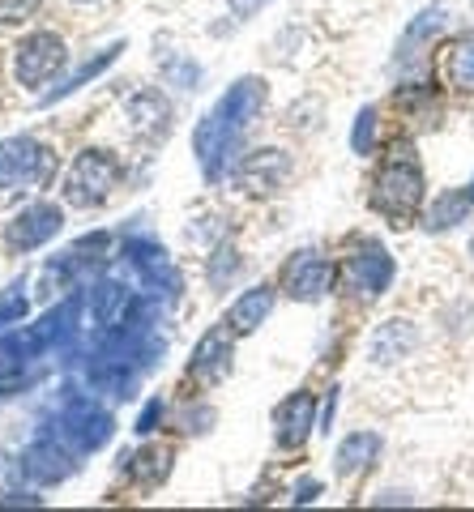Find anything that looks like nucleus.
Masks as SVG:
<instances>
[{
  "instance_id": "nucleus-26",
  "label": "nucleus",
  "mask_w": 474,
  "mask_h": 512,
  "mask_svg": "<svg viewBox=\"0 0 474 512\" xmlns=\"http://www.w3.org/2000/svg\"><path fill=\"white\" fill-rule=\"evenodd\" d=\"M39 9V0H0V22H22Z\"/></svg>"
},
{
  "instance_id": "nucleus-29",
  "label": "nucleus",
  "mask_w": 474,
  "mask_h": 512,
  "mask_svg": "<svg viewBox=\"0 0 474 512\" xmlns=\"http://www.w3.org/2000/svg\"><path fill=\"white\" fill-rule=\"evenodd\" d=\"M316 495H321V483H316V478H304V483L295 487V495H291V500H295V504H312Z\"/></svg>"
},
{
  "instance_id": "nucleus-9",
  "label": "nucleus",
  "mask_w": 474,
  "mask_h": 512,
  "mask_svg": "<svg viewBox=\"0 0 474 512\" xmlns=\"http://www.w3.org/2000/svg\"><path fill=\"white\" fill-rule=\"evenodd\" d=\"M77 453L65 444V440H52V436H39L35 444L22 453V461H18V470L30 478V483H43V487H52V483H60V478H69L73 470H77V461H73Z\"/></svg>"
},
{
  "instance_id": "nucleus-1",
  "label": "nucleus",
  "mask_w": 474,
  "mask_h": 512,
  "mask_svg": "<svg viewBox=\"0 0 474 512\" xmlns=\"http://www.w3.org/2000/svg\"><path fill=\"white\" fill-rule=\"evenodd\" d=\"M261 107H265V86L257 82V77H244V82H235L223 99L210 107V116L197 124L193 150H197L210 180H223V175L231 171L235 154H240V146H244V133L252 128V120L261 116Z\"/></svg>"
},
{
  "instance_id": "nucleus-32",
  "label": "nucleus",
  "mask_w": 474,
  "mask_h": 512,
  "mask_svg": "<svg viewBox=\"0 0 474 512\" xmlns=\"http://www.w3.org/2000/svg\"><path fill=\"white\" fill-rule=\"evenodd\" d=\"M466 252H470V256H474V239H470V248H466Z\"/></svg>"
},
{
  "instance_id": "nucleus-10",
  "label": "nucleus",
  "mask_w": 474,
  "mask_h": 512,
  "mask_svg": "<svg viewBox=\"0 0 474 512\" xmlns=\"http://www.w3.org/2000/svg\"><path fill=\"white\" fill-rule=\"evenodd\" d=\"M60 227H65V214H60V205L52 201H35V205H26V210L9 222V248H18V252H30V248H39L47 244V239H56Z\"/></svg>"
},
{
  "instance_id": "nucleus-14",
  "label": "nucleus",
  "mask_w": 474,
  "mask_h": 512,
  "mask_svg": "<svg viewBox=\"0 0 474 512\" xmlns=\"http://www.w3.org/2000/svg\"><path fill=\"white\" fill-rule=\"evenodd\" d=\"M231 359H235V350H231V333L227 329H210L205 338L197 342L193 350V363H188V372H193L201 384H218L227 372H231Z\"/></svg>"
},
{
  "instance_id": "nucleus-27",
  "label": "nucleus",
  "mask_w": 474,
  "mask_h": 512,
  "mask_svg": "<svg viewBox=\"0 0 474 512\" xmlns=\"http://www.w3.org/2000/svg\"><path fill=\"white\" fill-rule=\"evenodd\" d=\"M158 414H163V397H154V402H150L146 410H141V419H137V431H141V436H150V431H154Z\"/></svg>"
},
{
  "instance_id": "nucleus-31",
  "label": "nucleus",
  "mask_w": 474,
  "mask_h": 512,
  "mask_svg": "<svg viewBox=\"0 0 474 512\" xmlns=\"http://www.w3.org/2000/svg\"><path fill=\"white\" fill-rule=\"evenodd\" d=\"M466 192H470V201H474V180H470V188H466Z\"/></svg>"
},
{
  "instance_id": "nucleus-30",
  "label": "nucleus",
  "mask_w": 474,
  "mask_h": 512,
  "mask_svg": "<svg viewBox=\"0 0 474 512\" xmlns=\"http://www.w3.org/2000/svg\"><path fill=\"white\" fill-rule=\"evenodd\" d=\"M334 410H338V389H329V397H325V414H321V431H334Z\"/></svg>"
},
{
  "instance_id": "nucleus-2",
  "label": "nucleus",
  "mask_w": 474,
  "mask_h": 512,
  "mask_svg": "<svg viewBox=\"0 0 474 512\" xmlns=\"http://www.w3.org/2000/svg\"><path fill=\"white\" fill-rule=\"evenodd\" d=\"M423 205V167L410 141H393L385 163L376 167L372 180V210L385 214L393 227H406Z\"/></svg>"
},
{
  "instance_id": "nucleus-24",
  "label": "nucleus",
  "mask_w": 474,
  "mask_h": 512,
  "mask_svg": "<svg viewBox=\"0 0 474 512\" xmlns=\"http://www.w3.org/2000/svg\"><path fill=\"white\" fill-rule=\"evenodd\" d=\"M235 274H240V252H235V248H218L210 256V265H205V278H210L214 291H223Z\"/></svg>"
},
{
  "instance_id": "nucleus-8",
  "label": "nucleus",
  "mask_w": 474,
  "mask_h": 512,
  "mask_svg": "<svg viewBox=\"0 0 474 512\" xmlns=\"http://www.w3.org/2000/svg\"><path fill=\"white\" fill-rule=\"evenodd\" d=\"M346 286H351L355 295H363V299L385 295L393 286V256L376 244V239L359 244V252L346 261Z\"/></svg>"
},
{
  "instance_id": "nucleus-4",
  "label": "nucleus",
  "mask_w": 474,
  "mask_h": 512,
  "mask_svg": "<svg viewBox=\"0 0 474 512\" xmlns=\"http://www.w3.org/2000/svg\"><path fill=\"white\" fill-rule=\"evenodd\" d=\"M120 180V163L103 150H82L73 158V167L65 175V201L77 210H94L112 197V188Z\"/></svg>"
},
{
  "instance_id": "nucleus-23",
  "label": "nucleus",
  "mask_w": 474,
  "mask_h": 512,
  "mask_svg": "<svg viewBox=\"0 0 474 512\" xmlns=\"http://www.w3.org/2000/svg\"><path fill=\"white\" fill-rule=\"evenodd\" d=\"M120 52H124V47H120V43H116V47H107V52H103L99 60H90V64H82V69H77V73H73V77H69V82H65V86H60V90H52V94H47V99H43V103H56V99H65V94H73V90H82V86L90 82V77H99V73H103V69H107V64H112V60H116Z\"/></svg>"
},
{
  "instance_id": "nucleus-25",
  "label": "nucleus",
  "mask_w": 474,
  "mask_h": 512,
  "mask_svg": "<svg viewBox=\"0 0 474 512\" xmlns=\"http://www.w3.org/2000/svg\"><path fill=\"white\" fill-rule=\"evenodd\" d=\"M372 141H376V111L372 107H363L359 116H355V133H351V150L368 158L372 154Z\"/></svg>"
},
{
  "instance_id": "nucleus-3",
  "label": "nucleus",
  "mask_w": 474,
  "mask_h": 512,
  "mask_svg": "<svg viewBox=\"0 0 474 512\" xmlns=\"http://www.w3.org/2000/svg\"><path fill=\"white\" fill-rule=\"evenodd\" d=\"M56 154L39 146L35 137H5L0 141V192H18V188H39L52 180Z\"/></svg>"
},
{
  "instance_id": "nucleus-7",
  "label": "nucleus",
  "mask_w": 474,
  "mask_h": 512,
  "mask_svg": "<svg viewBox=\"0 0 474 512\" xmlns=\"http://www.w3.org/2000/svg\"><path fill=\"white\" fill-rule=\"evenodd\" d=\"M334 278L338 269L329 256H316V252H295L287 269H282V291L291 299H304V303H316L334 291Z\"/></svg>"
},
{
  "instance_id": "nucleus-16",
  "label": "nucleus",
  "mask_w": 474,
  "mask_h": 512,
  "mask_svg": "<svg viewBox=\"0 0 474 512\" xmlns=\"http://www.w3.org/2000/svg\"><path fill=\"white\" fill-rule=\"evenodd\" d=\"M129 312H133L129 286H120V282H99V286H90V316L99 320L103 329H124Z\"/></svg>"
},
{
  "instance_id": "nucleus-22",
  "label": "nucleus",
  "mask_w": 474,
  "mask_h": 512,
  "mask_svg": "<svg viewBox=\"0 0 474 512\" xmlns=\"http://www.w3.org/2000/svg\"><path fill=\"white\" fill-rule=\"evenodd\" d=\"M445 77H449V86L457 90H474V43H457L453 52L445 56Z\"/></svg>"
},
{
  "instance_id": "nucleus-20",
  "label": "nucleus",
  "mask_w": 474,
  "mask_h": 512,
  "mask_svg": "<svg viewBox=\"0 0 474 512\" xmlns=\"http://www.w3.org/2000/svg\"><path fill=\"white\" fill-rule=\"evenodd\" d=\"M474 210V201H470V192H440V197L432 201V210H428V231H449L457 227V222H466Z\"/></svg>"
},
{
  "instance_id": "nucleus-19",
  "label": "nucleus",
  "mask_w": 474,
  "mask_h": 512,
  "mask_svg": "<svg viewBox=\"0 0 474 512\" xmlns=\"http://www.w3.org/2000/svg\"><path fill=\"white\" fill-rule=\"evenodd\" d=\"M376 453H381V436H376V431H355V436H346L338 444V474L342 478H355L359 470L372 466Z\"/></svg>"
},
{
  "instance_id": "nucleus-12",
  "label": "nucleus",
  "mask_w": 474,
  "mask_h": 512,
  "mask_svg": "<svg viewBox=\"0 0 474 512\" xmlns=\"http://www.w3.org/2000/svg\"><path fill=\"white\" fill-rule=\"evenodd\" d=\"M287 175H291V158L282 150H252L235 163V184L248 192H274L287 184Z\"/></svg>"
},
{
  "instance_id": "nucleus-17",
  "label": "nucleus",
  "mask_w": 474,
  "mask_h": 512,
  "mask_svg": "<svg viewBox=\"0 0 474 512\" xmlns=\"http://www.w3.org/2000/svg\"><path fill=\"white\" fill-rule=\"evenodd\" d=\"M270 312H274V286H248V291L231 303L227 325L235 333H252V329L265 325V316H270Z\"/></svg>"
},
{
  "instance_id": "nucleus-11",
  "label": "nucleus",
  "mask_w": 474,
  "mask_h": 512,
  "mask_svg": "<svg viewBox=\"0 0 474 512\" xmlns=\"http://www.w3.org/2000/svg\"><path fill=\"white\" fill-rule=\"evenodd\" d=\"M124 128H129L137 141L167 137V128H171V103L158 90H137L133 99L124 103Z\"/></svg>"
},
{
  "instance_id": "nucleus-15",
  "label": "nucleus",
  "mask_w": 474,
  "mask_h": 512,
  "mask_svg": "<svg viewBox=\"0 0 474 512\" xmlns=\"http://www.w3.org/2000/svg\"><path fill=\"white\" fill-rule=\"evenodd\" d=\"M274 427H278V444H282V448H299V444L308 440V431L316 427V406H312V397H308V393L287 397V402L278 406V414H274Z\"/></svg>"
},
{
  "instance_id": "nucleus-18",
  "label": "nucleus",
  "mask_w": 474,
  "mask_h": 512,
  "mask_svg": "<svg viewBox=\"0 0 474 512\" xmlns=\"http://www.w3.org/2000/svg\"><path fill=\"white\" fill-rule=\"evenodd\" d=\"M445 26H449V5H432V9H423L419 18L406 26L398 56H402V60H415V56H419V47L436 43V35H440V30H445Z\"/></svg>"
},
{
  "instance_id": "nucleus-13",
  "label": "nucleus",
  "mask_w": 474,
  "mask_h": 512,
  "mask_svg": "<svg viewBox=\"0 0 474 512\" xmlns=\"http://www.w3.org/2000/svg\"><path fill=\"white\" fill-rule=\"evenodd\" d=\"M415 346H419V329L410 325V320L393 316V320H385V325H376L372 342H368V355H372L376 367H393V363L415 355Z\"/></svg>"
},
{
  "instance_id": "nucleus-21",
  "label": "nucleus",
  "mask_w": 474,
  "mask_h": 512,
  "mask_svg": "<svg viewBox=\"0 0 474 512\" xmlns=\"http://www.w3.org/2000/svg\"><path fill=\"white\" fill-rule=\"evenodd\" d=\"M124 461H129V474H133V478H141L146 487L163 483L167 470H171V453H167V448H141V453L124 457Z\"/></svg>"
},
{
  "instance_id": "nucleus-28",
  "label": "nucleus",
  "mask_w": 474,
  "mask_h": 512,
  "mask_svg": "<svg viewBox=\"0 0 474 512\" xmlns=\"http://www.w3.org/2000/svg\"><path fill=\"white\" fill-rule=\"evenodd\" d=\"M227 5H231L235 18H252V13H261L270 0H227Z\"/></svg>"
},
{
  "instance_id": "nucleus-5",
  "label": "nucleus",
  "mask_w": 474,
  "mask_h": 512,
  "mask_svg": "<svg viewBox=\"0 0 474 512\" xmlns=\"http://www.w3.org/2000/svg\"><path fill=\"white\" fill-rule=\"evenodd\" d=\"M65 60H69L65 39L52 35V30H35L13 52V77H18V86H43L47 77L65 69Z\"/></svg>"
},
{
  "instance_id": "nucleus-6",
  "label": "nucleus",
  "mask_w": 474,
  "mask_h": 512,
  "mask_svg": "<svg viewBox=\"0 0 474 512\" xmlns=\"http://www.w3.org/2000/svg\"><path fill=\"white\" fill-rule=\"evenodd\" d=\"M60 440H65L77 457L94 453V448H103L112 440V414L99 410L90 397H73L65 414H60Z\"/></svg>"
}]
</instances>
